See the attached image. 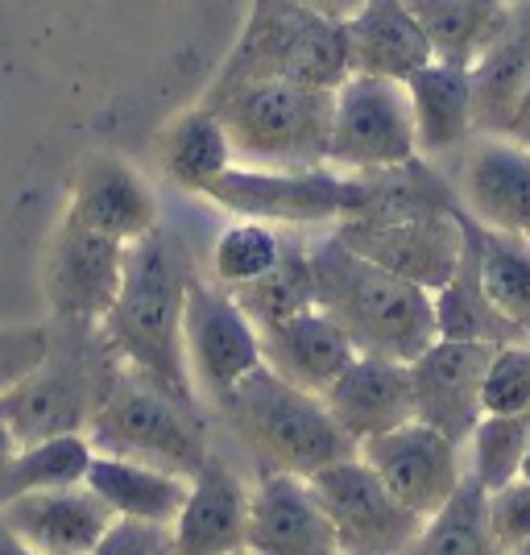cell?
<instances>
[{"label": "cell", "instance_id": "obj_41", "mask_svg": "<svg viewBox=\"0 0 530 555\" xmlns=\"http://www.w3.org/2000/svg\"><path fill=\"white\" fill-rule=\"evenodd\" d=\"M17 448H22V440L13 436V427H9V418L0 415V468L17 456Z\"/></svg>", "mask_w": 530, "mask_h": 555}, {"label": "cell", "instance_id": "obj_34", "mask_svg": "<svg viewBox=\"0 0 530 555\" xmlns=\"http://www.w3.org/2000/svg\"><path fill=\"white\" fill-rule=\"evenodd\" d=\"M282 241H286V232L266 220H232L211 245V274L220 286L241 291L274 270L282 257Z\"/></svg>", "mask_w": 530, "mask_h": 555}, {"label": "cell", "instance_id": "obj_42", "mask_svg": "<svg viewBox=\"0 0 530 555\" xmlns=\"http://www.w3.org/2000/svg\"><path fill=\"white\" fill-rule=\"evenodd\" d=\"M0 555H34L17 534L9 531V522H4V518H0Z\"/></svg>", "mask_w": 530, "mask_h": 555}, {"label": "cell", "instance_id": "obj_10", "mask_svg": "<svg viewBox=\"0 0 530 555\" xmlns=\"http://www.w3.org/2000/svg\"><path fill=\"white\" fill-rule=\"evenodd\" d=\"M183 348L195 390H204L216 402L232 386H241L257 365H266L261 332L241 311L236 295H232L229 286L208 282V278L199 274L191 278V286H186Z\"/></svg>", "mask_w": 530, "mask_h": 555}, {"label": "cell", "instance_id": "obj_16", "mask_svg": "<svg viewBox=\"0 0 530 555\" xmlns=\"http://www.w3.org/2000/svg\"><path fill=\"white\" fill-rule=\"evenodd\" d=\"M245 547L254 555H345L332 514L307 477L261 473L249 489Z\"/></svg>", "mask_w": 530, "mask_h": 555}, {"label": "cell", "instance_id": "obj_6", "mask_svg": "<svg viewBox=\"0 0 530 555\" xmlns=\"http://www.w3.org/2000/svg\"><path fill=\"white\" fill-rule=\"evenodd\" d=\"M88 440L95 452L158 464L179 477H195L211 456L199 406L120 361L95 402Z\"/></svg>", "mask_w": 530, "mask_h": 555}, {"label": "cell", "instance_id": "obj_24", "mask_svg": "<svg viewBox=\"0 0 530 555\" xmlns=\"http://www.w3.org/2000/svg\"><path fill=\"white\" fill-rule=\"evenodd\" d=\"M530 83V0L509 4V17L493 47L473 63V120L477 133L502 138L518 95Z\"/></svg>", "mask_w": 530, "mask_h": 555}, {"label": "cell", "instance_id": "obj_26", "mask_svg": "<svg viewBox=\"0 0 530 555\" xmlns=\"http://www.w3.org/2000/svg\"><path fill=\"white\" fill-rule=\"evenodd\" d=\"M415 141L423 158H436L448 150H461L477 133L473 120V70L452 63H427L406 79Z\"/></svg>", "mask_w": 530, "mask_h": 555}, {"label": "cell", "instance_id": "obj_25", "mask_svg": "<svg viewBox=\"0 0 530 555\" xmlns=\"http://www.w3.org/2000/svg\"><path fill=\"white\" fill-rule=\"evenodd\" d=\"M83 486L113 509V518H133V522H161V527H170L186 502L191 477H179V473L158 468V464L95 452Z\"/></svg>", "mask_w": 530, "mask_h": 555}, {"label": "cell", "instance_id": "obj_17", "mask_svg": "<svg viewBox=\"0 0 530 555\" xmlns=\"http://www.w3.org/2000/svg\"><path fill=\"white\" fill-rule=\"evenodd\" d=\"M320 398L357 448L415 418L411 365L390 361V357H373V352H357L348 361V370Z\"/></svg>", "mask_w": 530, "mask_h": 555}, {"label": "cell", "instance_id": "obj_30", "mask_svg": "<svg viewBox=\"0 0 530 555\" xmlns=\"http://www.w3.org/2000/svg\"><path fill=\"white\" fill-rule=\"evenodd\" d=\"M92 461L95 448L88 440V431L22 443L17 456L0 468V506L13 498H25V493H42V489L83 486Z\"/></svg>", "mask_w": 530, "mask_h": 555}, {"label": "cell", "instance_id": "obj_35", "mask_svg": "<svg viewBox=\"0 0 530 555\" xmlns=\"http://www.w3.org/2000/svg\"><path fill=\"white\" fill-rule=\"evenodd\" d=\"M484 415H518L530 411V340L497 345L489 357L481 386Z\"/></svg>", "mask_w": 530, "mask_h": 555}, {"label": "cell", "instance_id": "obj_23", "mask_svg": "<svg viewBox=\"0 0 530 555\" xmlns=\"http://www.w3.org/2000/svg\"><path fill=\"white\" fill-rule=\"evenodd\" d=\"M436 327L443 340H473V345H509L527 340L506 315L493 307L481 278V224L464 211V249L452 278L439 286L436 295Z\"/></svg>", "mask_w": 530, "mask_h": 555}, {"label": "cell", "instance_id": "obj_28", "mask_svg": "<svg viewBox=\"0 0 530 555\" xmlns=\"http://www.w3.org/2000/svg\"><path fill=\"white\" fill-rule=\"evenodd\" d=\"M436 63L468 67L493 47L509 17V0H406Z\"/></svg>", "mask_w": 530, "mask_h": 555}, {"label": "cell", "instance_id": "obj_47", "mask_svg": "<svg viewBox=\"0 0 530 555\" xmlns=\"http://www.w3.org/2000/svg\"><path fill=\"white\" fill-rule=\"evenodd\" d=\"M527 236H530V232H527Z\"/></svg>", "mask_w": 530, "mask_h": 555}, {"label": "cell", "instance_id": "obj_22", "mask_svg": "<svg viewBox=\"0 0 530 555\" xmlns=\"http://www.w3.org/2000/svg\"><path fill=\"white\" fill-rule=\"evenodd\" d=\"M348 70L406 83L418 67L431 63L427 34L418 29L406 0H365V9L345 22Z\"/></svg>", "mask_w": 530, "mask_h": 555}, {"label": "cell", "instance_id": "obj_18", "mask_svg": "<svg viewBox=\"0 0 530 555\" xmlns=\"http://www.w3.org/2000/svg\"><path fill=\"white\" fill-rule=\"evenodd\" d=\"M9 531L34 555H92L113 527V509L88 486L42 489L0 506Z\"/></svg>", "mask_w": 530, "mask_h": 555}, {"label": "cell", "instance_id": "obj_27", "mask_svg": "<svg viewBox=\"0 0 530 555\" xmlns=\"http://www.w3.org/2000/svg\"><path fill=\"white\" fill-rule=\"evenodd\" d=\"M158 163L174 186H183L191 195H204L236 163V154H232L224 120L211 113L208 104H191L161 129Z\"/></svg>", "mask_w": 530, "mask_h": 555}, {"label": "cell", "instance_id": "obj_20", "mask_svg": "<svg viewBox=\"0 0 530 555\" xmlns=\"http://www.w3.org/2000/svg\"><path fill=\"white\" fill-rule=\"evenodd\" d=\"M461 208L497 232H530V150L509 138H481L461 170Z\"/></svg>", "mask_w": 530, "mask_h": 555}, {"label": "cell", "instance_id": "obj_12", "mask_svg": "<svg viewBox=\"0 0 530 555\" xmlns=\"http://www.w3.org/2000/svg\"><path fill=\"white\" fill-rule=\"evenodd\" d=\"M125 254L129 245L63 216L47 245V261H42V291H47L50 315L59 324L100 327V320L120 295Z\"/></svg>", "mask_w": 530, "mask_h": 555}, {"label": "cell", "instance_id": "obj_4", "mask_svg": "<svg viewBox=\"0 0 530 555\" xmlns=\"http://www.w3.org/2000/svg\"><path fill=\"white\" fill-rule=\"evenodd\" d=\"M348 75L345 25L327 22L295 0H249V17L241 38L232 42L229 59L199 100L257 83V79H295L311 88H340Z\"/></svg>", "mask_w": 530, "mask_h": 555}, {"label": "cell", "instance_id": "obj_7", "mask_svg": "<svg viewBox=\"0 0 530 555\" xmlns=\"http://www.w3.org/2000/svg\"><path fill=\"white\" fill-rule=\"evenodd\" d=\"M204 199L224 208L232 220H266L274 229H311V224H336L348 216L357 199V175L332 170V166H302V170H277V166H245L232 163Z\"/></svg>", "mask_w": 530, "mask_h": 555}, {"label": "cell", "instance_id": "obj_32", "mask_svg": "<svg viewBox=\"0 0 530 555\" xmlns=\"http://www.w3.org/2000/svg\"><path fill=\"white\" fill-rule=\"evenodd\" d=\"M481 278L493 307L530 340V236L481 224Z\"/></svg>", "mask_w": 530, "mask_h": 555}, {"label": "cell", "instance_id": "obj_44", "mask_svg": "<svg viewBox=\"0 0 530 555\" xmlns=\"http://www.w3.org/2000/svg\"><path fill=\"white\" fill-rule=\"evenodd\" d=\"M509 555H530V539H527V543H522V547H514V552H509Z\"/></svg>", "mask_w": 530, "mask_h": 555}, {"label": "cell", "instance_id": "obj_19", "mask_svg": "<svg viewBox=\"0 0 530 555\" xmlns=\"http://www.w3.org/2000/svg\"><path fill=\"white\" fill-rule=\"evenodd\" d=\"M249 489L220 456H208L191 477L186 502L170 522L174 555H232L245 552Z\"/></svg>", "mask_w": 530, "mask_h": 555}, {"label": "cell", "instance_id": "obj_37", "mask_svg": "<svg viewBox=\"0 0 530 555\" xmlns=\"http://www.w3.org/2000/svg\"><path fill=\"white\" fill-rule=\"evenodd\" d=\"M489 522H493V534L506 547V555L514 547H522L530 539V481L514 477L509 486L493 489L489 493Z\"/></svg>", "mask_w": 530, "mask_h": 555}, {"label": "cell", "instance_id": "obj_2", "mask_svg": "<svg viewBox=\"0 0 530 555\" xmlns=\"http://www.w3.org/2000/svg\"><path fill=\"white\" fill-rule=\"evenodd\" d=\"M311 270L315 307L345 327L357 352L411 365L423 348L439 340L431 291L348 249L336 232L311 245Z\"/></svg>", "mask_w": 530, "mask_h": 555}, {"label": "cell", "instance_id": "obj_9", "mask_svg": "<svg viewBox=\"0 0 530 555\" xmlns=\"http://www.w3.org/2000/svg\"><path fill=\"white\" fill-rule=\"evenodd\" d=\"M332 232L348 249L386 266L436 295L452 278L464 249V208L406 211V216H345Z\"/></svg>", "mask_w": 530, "mask_h": 555}, {"label": "cell", "instance_id": "obj_15", "mask_svg": "<svg viewBox=\"0 0 530 555\" xmlns=\"http://www.w3.org/2000/svg\"><path fill=\"white\" fill-rule=\"evenodd\" d=\"M63 216L120 245H133L158 229V195L133 163L116 154H88L70 175Z\"/></svg>", "mask_w": 530, "mask_h": 555}, {"label": "cell", "instance_id": "obj_14", "mask_svg": "<svg viewBox=\"0 0 530 555\" xmlns=\"http://www.w3.org/2000/svg\"><path fill=\"white\" fill-rule=\"evenodd\" d=\"M497 345H473V340H443L427 345L411 361V386H415V418L431 423L448 440L464 448L473 427L481 423V386L489 357Z\"/></svg>", "mask_w": 530, "mask_h": 555}, {"label": "cell", "instance_id": "obj_13", "mask_svg": "<svg viewBox=\"0 0 530 555\" xmlns=\"http://www.w3.org/2000/svg\"><path fill=\"white\" fill-rule=\"evenodd\" d=\"M357 452L386 481L393 498L406 509H415L418 518H431L468 477V468L461 464V443L448 440L423 418H411L386 436H373Z\"/></svg>", "mask_w": 530, "mask_h": 555}, {"label": "cell", "instance_id": "obj_45", "mask_svg": "<svg viewBox=\"0 0 530 555\" xmlns=\"http://www.w3.org/2000/svg\"><path fill=\"white\" fill-rule=\"evenodd\" d=\"M232 555H254V552H249V547H245V552H232Z\"/></svg>", "mask_w": 530, "mask_h": 555}, {"label": "cell", "instance_id": "obj_31", "mask_svg": "<svg viewBox=\"0 0 530 555\" xmlns=\"http://www.w3.org/2000/svg\"><path fill=\"white\" fill-rule=\"evenodd\" d=\"M241 311L257 324V332L282 324L290 315H299L307 307H315V270H311V245L290 236L282 241V257L266 278H257L249 286L232 291Z\"/></svg>", "mask_w": 530, "mask_h": 555}, {"label": "cell", "instance_id": "obj_3", "mask_svg": "<svg viewBox=\"0 0 530 555\" xmlns=\"http://www.w3.org/2000/svg\"><path fill=\"white\" fill-rule=\"evenodd\" d=\"M220 411L261 473L315 477L320 468L357 452L320 393L290 386L270 365H257L241 386H232L220 398Z\"/></svg>", "mask_w": 530, "mask_h": 555}, {"label": "cell", "instance_id": "obj_8", "mask_svg": "<svg viewBox=\"0 0 530 555\" xmlns=\"http://www.w3.org/2000/svg\"><path fill=\"white\" fill-rule=\"evenodd\" d=\"M415 158L423 154L415 141L406 83L377 79V75H348L336 88L327 166L345 175H361V170H390Z\"/></svg>", "mask_w": 530, "mask_h": 555}, {"label": "cell", "instance_id": "obj_11", "mask_svg": "<svg viewBox=\"0 0 530 555\" xmlns=\"http://www.w3.org/2000/svg\"><path fill=\"white\" fill-rule=\"evenodd\" d=\"M307 481L332 514L345 555H402L423 527V518L393 498L361 452L327 464Z\"/></svg>", "mask_w": 530, "mask_h": 555}, {"label": "cell", "instance_id": "obj_36", "mask_svg": "<svg viewBox=\"0 0 530 555\" xmlns=\"http://www.w3.org/2000/svg\"><path fill=\"white\" fill-rule=\"evenodd\" d=\"M50 327H0V393L13 390L25 373H34L50 357Z\"/></svg>", "mask_w": 530, "mask_h": 555}, {"label": "cell", "instance_id": "obj_33", "mask_svg": "<svg viewBox=\"0 0 530 555\" xmlns=\"http://www.w3.org/2000/svg\"><path fill=\"white\" fill-rule=\"evenodd\" d=\"M530 448V411L518 415H481L468 436V477L493 489L509 486L522 473V456Z\"/></svg>", "mask_w": 530, "mask_h": 555}, {"label": "cell", "instance_id": "obj_46", "mask_svg": "<svg viewBox=\"0 0 530 555\" xmlns=\"http://www.w3.org/2000/svg\"><path fill=\"white\" fill-rule=\"evenodd\" d=\"M509 4H522V0H509Z\"/></svg>", "mask_w": 530, "mask_h": 555}, {"label": "cell", "instance_id": "obj_1", "mask_svg": "<svg viewBox=\"0 0 530 555\" xmlns=\"http://www.w3.org/2000/svg\"><path fill=\"white\" fill-rule=\"evenodd\" d=\"M191 254L170 229L145 232L125 254L120 295L100 320L104 345L116 352L120 365L154 377L158 386L195 402V382L186 370L183 311L191 286Z\"/></svg>", "mask_w": 530, "mask_h": 555}, {"label": "cell", "instance_id": "obj_43", "mask_svg": "<svg viewBox=\"0 0 530 555\" xmlns=\"http://www.w3.org/2000/svg\"><path fill=\"white\" fill-rule=\"evenodd\" d=\"M522 481H530V448H527V456H522V473H518Z\"/></svg>", "mask_w": 530, "mask_h": 555}, {"label": "cell", "instance_id": "obj_29", "mask_svg": "<svg viewBox=\"0 0 530 555\" xmlns=\"http://www.w3.org/2000/svg\"><path fill=\"white\" fill-rule=\"evenodd\" d=\"M402 555H506L489 522V489L464 477V486L431 518H423Z\"/></svg>", "mask_w": 530, "mask_h": 555}, {"label": "cell", "instance_id": "obj_21", "mask_svg": "<svg viewBox=\"0 0 530 555\" xmlns=\"http://www.w3.org/2000/svg\"><path fill=\"white\" fill-rule=\"evenodd\" d=\"M261 357L290 386L323 393L348 370V361L357 357V345L323 307H307L299 315L261 332Z\"/></svg>", "mask_w": 530, "mask_h": 555}, {"label": "cell", "instance_id": "obj_40", "mask_svg": "<svg viewBox=\"0 0 530 555\" xmlns=\"http://www.w3.org/2000/svg\"><path fill=\"white\" fill-rule=\"evenodd\" d=\"M502 138L518 141V145H527L530 150V83H527V92L518 95V104H514V113H509Z\"/></svg>", "mask_w": 530, "mask_h": 555}, {"label": "cell", "instance_id": "obj_39", "mask_svg": "<svg viewBox=\"0 0 530 555\" xmlns=\"http://www.w3.org/2000/svg\"><path fill=\"white\" fill-rule=\"evenodd\" d=\"M295 4H302V9H311V13H320V17L340 22V25L365 9V0H295Z\"/></svg>", "mask_w": 530, "mask_h": 555}, {"label": "cell", "instance_id": "obj_38", "mask_svg": "<svg viewBox=\"0 0 530 555\" xmlns=\"http://www.w3.org/2000/svg\"><path fill=\"white\" fill-rule=\"evenodd\" d=\"M92 555H174V534L161 522L116 518Z\"/></svg>", "mask_w": 530, "mask_h": 555}, {"label": "cell", "instance_id": "obj_5", "mask_svg": "<svg viewBox=\"0 0 530 555\" xmlns=\"http://www.w3.org/2000/svg\"><path fill=\"white\" fill-rule=\"evenodd\" d=\"M224 120L236 163L302 170L327 166L336 92L295 79H257L199 100Z\"/></svg>", "mask_w": 530, "mask_h": 555}]
</instances>
